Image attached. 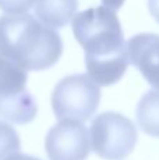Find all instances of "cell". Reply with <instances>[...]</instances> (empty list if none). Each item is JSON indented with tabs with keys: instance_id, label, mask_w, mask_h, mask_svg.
Here are the masks:
<instances>
[{
	"instance_id": "obj_4",
	"label": "cell",
	"mask_w": 159,
	"mask_h": 160,
	"mask_svg": "<svg viewBox=\"0 0 159 160\" xmlns=\"http://www.w3.org/2000/svg\"><path fill=\"white\" fill-rule=\"evenodd\" d=\"M137 127L123 114L107 111L97 115L90 125V145L99 158L123 160L137 145Z\"/></svg>"
},
{
	"instance_id": "obj_3",
	"label": "cell",
	"mask_w": 159,
	"mask_h": 160,
	"mask_svg": "<svg viewBox=\"0 0 159 160\" xmlns=\"http://www.w3.org/2000/svg\"><path fill=\"white\" fill-rule=\"evenodd\" d=\"M100 98V87L89 76L70 75L56 83L51 96V102L58 119L83 122L96 112Z\"/></svg>"
},
{
	"instance_id": "obj_6",
	"label": "cell",
	"mask_w": 159,
	"mask_h": 160,
	"mask_svg": "<svg viewBox=\"0 0 159 160\" xmlns=\"http://www.w3.org/2000/svg\"><path fill=\"white\" fill-rule=\"evenodd\" d=\"M90 133L83 122L62 119L45 138V152L49 160H86L90 153Z\"/></svg>"
},
{
	"instance_id": "obj_1",
	"label": "cell",
	"mask_w": 159,
	"mask_h": 160,
	"mask_svg": "<svg viewBox=\"0 0 159 160\" xmlns=\"http://www.w3.org/2000/svg\"><path fill=\"white\" fill-rule=\"evenodd\" d=\"M72 30L85 49L87 76L101 86H111L128 68L126 39L115 11L99 6L75 14Z\"/></svg>"
},
{
	"instance_id": "obj_9",
	"label": "cell",
	"mask_w": 159,
	"mask_h": 160,
	"mask_svg": "<svg viewBox=\"0 0 159 160\" xmlns=\"http://www.w3.org/2000/svg\"><path fill=\"white\" fill-rule=\"evenodd\" d=\"M137 121L146 135L159 138V90H151L141 97L137 105Z\"/></svg>"
},
{
	"instance_id": "obj_5",
	"label": "cell",
	"mask_w": 159,
	"mask_h": 160,
	"mask_svg": "<svg viewBox=\"0 0 159 160\" xmlns=\"http://www.w3.org/2000/svg\"><path fill=\"white\" fill-rule=\"evenodd\" d=\"M27 70L0 55V117L13 124H30L38 105L25 88Z\"/></svg>"
},
{
	"instance_id": "obj_13",
	"label": "cell",
	"mask_w": 159,
	"mask_h": 160,
	"mask_svg": "<svg viewBox=\"0 0 159 160\" xmlns=\"http://www.w3.org/2000/svg\"><path fill=\"white\" fill-rule=\"evenodd\" d=\"M101 2H103L104 7H107V8H110V10L115 11V10H118V8L124 4V2H126V0H101Z\"/></svg>"
},
{
	"instance_id": "obj_11",
	"label": "cell",
	"mask_w": 159,
	"mask_h": 160,
	"mask_svg": "<svg viewBox=\"0 0 159 160\" xmlns=\"http://www.w3.org/2000/svg\"><path fill=\"white\" fill-rule=\"evenodd\" d=\"M37 0H0V8L10 16L27 14Z\"/></svg>"
},
{
	"instance_id": "obj_7",
	"label": "cell",
	"mask_w": 159,
	"mask_h": 160,
	"mask_svg": "<svg viewBox=\"0 0 159 160\" xmlns=\"http://www.w3.org/2000/svg\"><path fill=\"white\" fill-rule=\"evenodd\" d=\"M128 61L141 72L144 79L159 90V35L142 32L127 42Z\"/></svg>"
},
{
	"instance_id": "obj_8",
	"label": "cell",
	"mask_w": 159,
	"mask_h": 160,
	"mask_svg": "<svg viewBox=\"0 0 159 160\" xmlns=\"http://www.w3.org/2000/svg\"><path fill=\"white\" fill-rule=\"evenodd\" d=\"M78 4V0H37L35 14L48 27L62 28L75 17Z\"/></svg>"
},
{
	"instance_id": "obj_10",
	"label": "cell",
	"mask_w": 159,
	"mask_h": 160,
	"mask_svg": "<svg viewBox=\"0 0 159 160\" xmlns=\"http://www.w3.org/2000/svg\"><path fill=\"white\" fill-rule=\"evenodd\" d=\"M20 136L17 131L7 122L0 121V160H6L18 153Z\"/></svg>"
},
{
	"instance_id": "obj_14",
	"label": "cell",
	"mask_w": 159,
	"mask_h": 160,
	"mask_svg": "<svg viewBox=\"0 0 159 160\" xmlns=\"http://www.w3.org/2000/svg\"><path fill=\"white\" fill-rule=\"evenodd\" d=\"M6 160H41L38 158H34V156H30V155H23V153H16V155L10 156Z\"/></svg>"
},
{
	"instance_id": "obj_12",
	"label": "cell",
	"mask_w": 159,
	"mask_h": 160,
	"mask_svg": "<svg viewBox=\"0 0 159 160\" xmlns=\"http://www.w3.org/2000/svg\"><path fill=\"white\" fill-rule=\"evenodd\" d=\"M148 8L151 16L159 22V0H148Z\"/></svg>"
},
{
	"instance_id": "obj_2",
	"label": "cell",
	"mask_w": 159,
	"mask_h": 160,
	"mask_svg": "<svg viewBox=\"0 0 159 160\" xmlns=\"http://www.w3.org/2000/svg\"><path fill=\"white\" fill-rule=\"evenodd\" d=\"M64 52L58 31L31 14L0 16V55L24 70L52 68Z\"/></svg>"
}]
</instances>
